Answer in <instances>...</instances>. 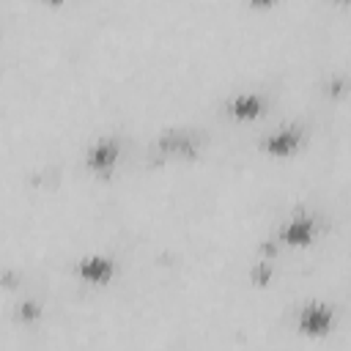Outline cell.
Wrapping results in <instances>:
<instances>
[{"instance_id": "obj_1", "label": "cell", "mask_w": 351, "mask_h": 351, "mask_svg": "<svg viewBox=\"0 0 351 351\" xmlns=\"http://www.w3.org/2000/svg\"><path fill=\"white\" fill-rule=\"evenodd\" d=\"M332 326H335V310L326 302L318 299L304 302L296 313V329L307 337H324L332 332Z\"/></svg>"}, {"instance_id": "obj_2", "label": "cell", "mask_w": 351, "mask_h": 351, "mask_svg": "<svg viewBox=\"0 0 351 351\" xmlns=\"http://www.w3.org/2000/svg\"><path fill=\"white\" fill-rule=\"evenodd\" d=\"M121 159V143L115 137H99L85 151V167L93 176H110Z\"/></svg>"}, {"instance_id": "obj_3", "label": "cell", "mask_w": 351, "mask_h": 351, "mask_svg": "<svg viewBox=\"0 0 351 351\" xmlns=\"http://www.w3.org/2000/svg\"><path fill=\"white\" fill-rule=\"evenodd\" d=\"M302 143H304V129L299 123H285L269 132L266 137H261V151H266L269 156H291Z\"/></svg>"}, {"instance_id": "obj_4", "label": "cell", "mask_w": 351, "mask_h": 351, "mask_svg": "<svg viewBox=\"0 0 351 351\" xmlns=\"http://www.w3.org/2000/svg\"><path fill=\"white\" fill-rule=\"evenodd\" d=\"M74 271L82 282L88 285H107L112 277H115V261L110 255H101V252H90V255H82L77 263H74Z\"/></svg>"}, {"instance_id": "obj_5", "label": "cell", "mask_w": 351, "mask_h": 351, "mask_svg": "<svg viewBox=\"0 0 351 351\" xmlns=\"http://www.w3.org/2000/svg\"><path fill=\"white\" fill-rule=\"evenodd\" d=\"M156 151L162 156H184V159H195L197 156V140L192 132L186 129H165L156 137Z\"/></svg>"}, {"instance_id": "obj_6", "label": "cell", "mask_w": 351, "mask_h": 351, "mask_svg": "<svg viewBox=\"0 0 351 351\" xmlns=\"http://www.w3.org/2000/svg\"><path fill=\"white\" fill-rule=\"evenodd\" d=\"M315 233H318V225H315V219L310 217V214H296V217H291L282 228H280V241L282 244H288V247H307L313 239H315Z\"/></svg>"}, {"instance_id": "obj_7", "label": "cell", "mask_w": 351, "mask_h": 351, "mask_svg": "<svg viewBox=\"0 0 351 351\" xmlns=\"http://www.w3.org/2000/svg\"><path fill=\"white\" fill-rule=\"evenodd\" d=\"M266 110V101L252 93V90H244V93H236L228 104H225V112L233 118V121H255L261 118Z\"/></svg>"}, {"instance_id": "obj_8", "label": "cell", "mask_w": 351, "mask_h": 351, "mask_svg": "<svg viewBox=\"0 0 351 351\" xmlns=\"http://www.w3.org/2000/svg\"><path fill=\"white\" fill-rule=\"evenodd\" d=\"M41 318H44V304H41L38 299L25 296V299H19V302L14 304V321H16V324H36V321H41Z\"/></svg>"}, {"instance_id": "obj_9", "label": "cell", "mask_w": 351, "mask_h": 351, "mask_svg": "<svg viewBox=\"0 0 351 351\" xmlns=\"http://www.w3.org/2000/svg\"><path fill=\"white\" fill-rule=\"evenodd\" d=\"M271 277H274V266H271V261H258V263H252V269H250V282L252 285H258V288H266L269 282H271Z\"/></svg>"}, {"instance_id": "obj_10", "label": "cell", "mask_w": 351, "mask_h": 351, "mask_svg": "<svg viewBox=\"0 0 351 351\" xmlns=\"http://www.w3.org/2000/svg\"><path fill=\"white\" fill-rule=\"evenodd\" d=\"M346 85H348L346 77H343V74H335V77L326 82V93H329V96H340V93H346Z\"/></svg>"}, {"instance_id": "obj_11", "label": "cell", "mask_w": 351, "mask_h": 351, "mask_svg": "<svg viewBox=\"0 0 351 351\" xmlns=\"http://www.w3.org/2000/svg\"><path fill=\"white\" fill-rule=\"evenodd\" d=\"M0 282H5V288H16V285H19V277H16L14 271H3V274H0Z\"/></svg>"}]
</instances>
